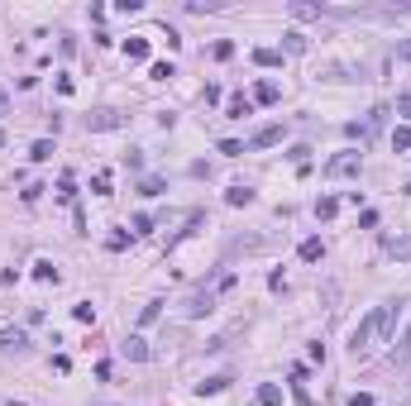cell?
Segmentation results:
<instances>
[{
  "label": "cell",
  "mask_w": 411,
  "mask_h": 406,
  "mask_svg": "<svg viewBox=\"0 0 411 406\" xmlns=\"http://www.w3.org/2000/svg\"><path fill=\"white\" fill-rule=\"evenodd\" d=\"M120 349H125V359H134V363H148V354H153V349H148V340H143V335H129V340L120 344Z\"/></svg>",
  "instance_id": "8992f818"
},
{
  "label": "cell",
  "mask_w": 411,
  "mask_h": 406,
  "mask_svg": "<svg viewBox=\"0 0 411 406\" xmlns=\"http://www.w3.org/2000/svg\"><path fill=\"white\" fill-rule=\"evenodd\" d=\"M210 306H215V292L206 287V292H191V297L182 301V315H187V320H201V315L210 311Z\"/></svg>",
  "instance_id": "277c9868"
},
{
  "label": "cell",
  "mask_w": 411,
  "mask_h": 406,
  "mask_svg": "<svg viewBox=\"0 0 411 406\" xmlns=\"http://www.w3.org/2000/svg\"><path fill=\"white\" fill-rule=\"evenodd\" d=\"M392 359H397V363H411V325H407V335L392 344Z\"/></svg>",
  "instance_id": "e0dca14e"
},
{
  "label": "cell",
  "mask_w": 411,
  "mask_h": 406,
  "mask_svg": "<svg viewBox=\"0 0 411 406\" xmlns=\"http://www.w3.org/2000/svg\"><path fill=\"white\" fill-rule=\"evenodd\" d=\"M91 191H96V196H111V172H101V177L91 182Z\"/></svg>",
  "instance_id": "f1b7e54d"
},
{
  "label": "cell",
  "mask_w": 411,
  "mask_h": 406,
  "mask_svg": "<svg viewBox=\"0 0 411 406\" xmlns=\"http://www.w3.org/2000/svg\"><path fill=\"white\" fill-rule=\"evenodd\" d=\"M397 315H402V301H382V306H373V311L354 325V335H349V354H354V359H364L378 340H387V335H392Z\"/></svg>",
  "instance_id": "6da1fadb"
},
{
  "label": "cell",
  "mask_w": 411,
  "mask_h": 406,
  "mask_svg": "<svg viewBox=\"0 0 411 406\" xmlns=\"http://www.w3.org/2000/svg\"><path fill=\"white\" fill-rule=\"evenodd\" d=\"M397 115H402V125L411 120V91H402V96H397Z\"/></svg>",
  "instance_id": "4316f807"
},
{
  "label": "cell",
  "mask_w": 411,
  "mask_h": 406,
  "mask_svg": "<svg viewBox=\"0 0 411 406\" xmlns=\"http://www.w3.org/2000/svg\"><path fill=\"white\" fill-rule=\"evenodd\" d=\"M283 134H287L283 125H263V129L249 139V148H273V143H283Z\"/></svg>",
  "instance_id": "52a82bcc"
},
{
  "label": "cell",
  "mask_w": 411,
  "mask_h": 406,
  "mask_svg": "<svg viewBox=\"0 0 411 406\" xmlns=\"http://www.w3.org/2000/svg\"><path fill=\"white\" fill-rule=\"evenodd\" d=\"M129 63H148V39H125Z\"/></svg>",
  "instance_id": "8fae6325"
},
{
  "label": "cell",
  "mask_w": 411,
  "mask_h": 406,
  "mask_svg": "<svg viewBox=\"0 0 411 406\" xmlns=\"http://www.w3.org/2000/svg\"><path fill=\"white\" fill-rule=\"evenodd\" d=\"M392 148H397V153H407V148H411V125H397L392 129Z\"/></svg>",
  "instance_id": "ac0fdd59"
},
{
  "label": "cell",
  "mask_w": 411,
  "mask_h": 406,
  "mask_svg": "<svg viewBox=\"0 0 411 406\" xmlns=\"http://www.w3.org/2000/svg\"><path fill=\"white\" fill-rule=\"evenodd\" d=\"M287 10H292V19H320V5H306V0H292Z\"/></svg>",
  "instance_id": "2e32d148"
},
{
  "label": "cell",
  "mask_w": 411,
  "mask_h": 406,
  "mask_svg": "<svg viewBox=\"0 0 411 406\" xmlns=\"http://www.w3.org/2000/svg\"><path fill=\"white\" fill-rule=\"evenodd\" d=\"M0 349H5V354H24V349H29V335H24V330H0Z\"/></svg>",
  "instance_id": "5b68a950"
},
{
  "label": "cell",
  "mask_w": 411,
  "mask_h": 406,
  "mask_svg": "<svg viewBox=\"0 0 411 406\" xmlns=\"http://www.w3.org/2000/svg\"><path fill=\"white\" fill-rule=\"evenodd\" d=\"M0 110H5V91H0Z\"/></svg>",
  "instance_id": "d590c367"
},
{
  "label": "cell",
  "mask_w": 411,
  "mask_h": 406,
  "mask_svg": "<svg viewBox=\"0 0 411 406\" xmlns=\"http://www.w3.org/2000/svg\"><path fill=\"white\" fill-rule=\"evenodd\" d=\"M253 406H283V387H278V382H263V387L253 392Z\"/></svg>",
  "instance_id": "ba28073f"
},
{
  "label": "cell",
  "mask_w": 411,
  "mask_h": 406,
  "mask_svg": "<svg viewBox=\"0 0 411 406\" xmlns=\"http://www.w3.org/2000/svg\"><path fill=\"white\" fill-rule=\"evenodd\" d=\"M139 191H143V196H163V177H143Z\"/></svg>",
  "instance_id": "d4e9b609"
},
{
  "label": "cell",
  "mask_w": 411,
  "mask_h": 406,
  "mask_svg": "<svg viewBox=\"0 0 411 406\" xmlns=\"http://www.w3.org/2000/svg\"><path fill=\"white\" fill-rule=\"evenodd\" d=\"M225 387H230V377H225V373L220 377H206V382H196V397H220Z\"/></svg>",
  "instance_id": "30bf717a"
},
{
  "label": "cell",
  "mask_w": 411,
  "mask_h": 406,
  "mask_svg": "<svg viewBox=\"0 0 411 406\" xmlns=\"http://www.w3.org/2000/svg\"><path fill=\"white\" fill-rule=\"evenodd\" d=\"M220 153L225 158H239V153H244V143H239V139H220Z\"/></svg>",
  "instance_id": "f546056e"
},
{
  "label": "cell",
  "mask_w": 411,
  "mask_h": 406,
  "mask_svg": "<svg viewBox=\"0 0 411 406\" xmlns=\"http://www.w3.org/2000/svg\"><path fill=\"white\" fill-rule=\"evenodd\" d=\"M29 158H34V163H48V158H53V143H48V139H39V143L29 148Z\"/></svg>",
  "instance_id": "7402d4cb"
},
{
  "label": "cell",
  "mask_w": 411,
  "mask_h": 406,
  "mask_svg": "<svg viewBox=\"0 0 411 406\" xmlns=\"http://www.w3.org/2000/svg\"><path fill=\"white\" fill-rule=\"evenodd\" d=\"M253 101H258V106H273V101H278V81H258V86H253Z\"/></svg>",
  "instance_id": "5bb4252c"
},
{
  "label": "cell",
  "mask_w": 411,
  "mask_h": 406,
  "mask_svg": "<svg viewBox=\"0 0 411 406\" xmlns=\"http://www.w3.org/2000/svg\"><path fill=\"white\" fill-rule=\"evenodd\" d=\"M72 196H77V187H72V177H63L58 182V201H72Z\"/></svg>",
  "instance_id": "4dcf8cb0"
},
{
  "label": "cell",
  "mask_w": 411,
  "mask_h": 406,
  "mask_svg": "<svg viewBox=\"0 0 411 406\" xmlns=\"http://www.w3.org/2000/svg\"><path fill=\"white\" fill-rule=\"evenodd\" d=\"M72 320L91 325V320H96V306H91V301H77V306H72Z\"/></svg>",
  "instance_id": "d6986e66"
},
{
  "label": "cell",
  "mask_w": 411,
  "mask_h": 406,
  "mask_svg": "<svg viewBox=\"0 0 411 406\" xmlns=\"http://www.w3.org/2000/svg\"><path fill=\"white\" fill-rule=\"evenodd\" d=\"M359 172H364V153H354V148H349V153H335L330 163H325V177H359Z\"/></svg>",
  "instance_id": "3957f363"
},
{
  "label": "cell",
  "mask_w": 411,
  "mask_h": 406,
  "mask_svg": "<svg viewBox=\"0 0 411 406\" xmlns=\"http://www.w3.org/2000/svg\"><path fill=\"white\" fill-rule=\"evenodd\" d=\"M349 406H373V397H368V392H354V397H349Z\"/></svg>",
  "instance_id": "836d02e7"
},
{
  "label": "cell",
  "mask_w": 411,
  "mask_h": 406,
  "mask_svg": "<svg viewBox=\"0 0 411 406\" xmlns=\"http://www.w3.org/2000/svg\"><path fill=\"white\" fill-rule=\"evenodd\" d=\"M397 63H411V39H402V44H397Z\"/></svg>",
  "instance_id": "d6a6232c"
},
{
  "label": "cell",
  "mask_w": 411,
  "mask_h": 406,
  "mask_svg": "<svg viewBox=\"0 0 411 406\" xmlns=\"http://www.w3.org/2000/svg\"><path fill=\"white\" fill-rule=\"evenodd\" d=\"M158 315H163V301H148V306H143V311H139V320H143V325H153Z\"/></svg>",
  "instance_id": "cb8c5ba5"
},
{
  "label": "cell",
  "mask_w": 411,
  "mask_h": 406,
  "mask_svg": "<svg viewBox=\"0 0 411 406\" xmlns=\"http://www.w3.org/2000/svg\"><path fill=\"white\" fill-rule=\"evenodd\" d=\"M34 278L39 282H58V268L48 263V258H39V263H34Z\"/></svg>",
  "instance_id": "44dd1931"
},
{
  "label": "cell",
  "mask_w": 411,
  "mask_h": 406,
  "mask_svg": "<svg viewBox=\"0 0 411 406\" xmlns=\"http://www.w3.org/2000/svg\"><path fill=\"white\" fill-rule=\"evenodd\" d=\"M215 58H220V63H225V58H235V44H230V39H220V44H215Z\"/></svg>",
  "instance_id": "1f68e13d"
},
{
  "label": "cell",
  "mask_w": 411,
  "mask_h": 406,
  "mask_svg": "<svg viewBox=\"0 0 411 406\" xmlns=\"http://www.w3.org/2000/svg\"><path fill=\"white\" fill-rule=\"evenodd\" d=\"M225 205H253V187H244V182H235V187L225 191Z\"/></svg>",
  "instance_id": "9c48e42d"
},
{
  "label": "cell",
  "mask_w": 411,
  "mask_h": 406,
  "mask_svg": "<svg viewBox=\"0 0 411 406\" xmlns=\"http://www.w3.org/2000/svg\"><path fill=\"white\" fill-rule=\"evenodd\" d=\"M81 125H86V134H111V129H125V125H129V115H125V110H111V106H106V110H91Z\"/></svg>",
  "instance_id": "7a4b0ae2"
},
{
  "label": "cell",
  "mask_w": 411,
  "mask_h": 406,
  "mask_svg": "<svg viewBox=\"0 0 411 406\" xmlns=\"http://www.w3.org/2000/svg\"><path fill=\"white\" fill-rule=\"evenodd\" d=\"M0 148H5V129H0Z\"/></svg>",
  "instance_id": "e575fe53"
},
{
  "label": "cell",
  "mask_w": 411,
  "mask_h": 406,
  "mask_svg": "<svg viewBox=\"0 0 411 406\" xmlns=\"http://www.w3.org/2000/svg\"><path fill=\"white\" fill-rule=\"evenodd\" d=\"M115 10H120V15H139L143 0H115Z\"/></svg>",
  "instance_id": "83f0119b"
},
{
  "label": "cell",
  "mask_w": 411,
  "mask_h": 406,
  "mask_svg": "<svg viewBox=\"0 0 411 406\" xmlns=\"http://www.w3.org/2000/svg\"><path fill=\"white\" fill-rule=\"evenodd\" d=\"M335 210H340V201H335V196H320V201H316V215H320V220H330Z\"/></svg>",
  "instance_id": "603a6c76"
},
{
  "label": "cell",
  "mask_w": 411,
  "mask_h": 406,
  "mask_svg": "<svg viewBox=\"0 0 411 406\" xmlns=\"http://www.w3.org/2000/svg\"><path fill=\"white\" fill-rule=\"evenodd\" d=\"M387 258H397V263H411V235H407V239H392V244H387Z\"/></svg>",
  "instance_id": "7c38bea8"
},
{
  "label": "cell",
  "mask_w": 411,
  "mask_h": 406,
  "mask_svg": "<svg viewBox=\"0 0 411 406\" xmlns=\"http://www.w3.org/2000/svg\"><path fill=\"white\" fill-rule=\"evenodd\" d=\"M148 77H153V81H168V77H177V72H173V63H153V67H148Z\"/></svg>",
  "instance_id": "484cf974"
},
{
  "label": "cell",
  "mask_w": 411,
  "mask_h": 406,
  "mask_svg": "<svg viewBox=\"0 0 411 406\" xmlns=\"http://www.w3.org/2000/svg\"><path fill=\"white\" fill-rule=\"evenodd\" d=\"M253 63L258 67H283V53H278V48H253Z\"/></svg>",
  "instance_id": "4fadbf2b"
},
{
  "label": "cell",
  "mask_w": 411,
  "mask_h": 406,
  "mask_svg": "<svg viewBox=\"0 0 411 406\" xmlns=\"http://www.w3.org/2000/svg\"><path fill=\"white\" fill-rule=\"evenodd\" d=\"M283 48H287V53H306V34H297V29L283 34Z\"/></svg>",
  "instance_id": "ffe728a7"
},
{
  "label": "cell",
  "mask_w": 411,
  "mask_h": 406,
  "mask_svg": "<svg viewBox=\"0 0 411 406\" xmlns=\"http://www.w3.org/2000/svg\"><path fill=\"white\" fill-rule=\"evenodd\" d=\"M301 263H316V258H320V253H325V244H320V239H301Z\"/></svg>",
  "instance_id": "9a60e30c"
}]
</instances>
